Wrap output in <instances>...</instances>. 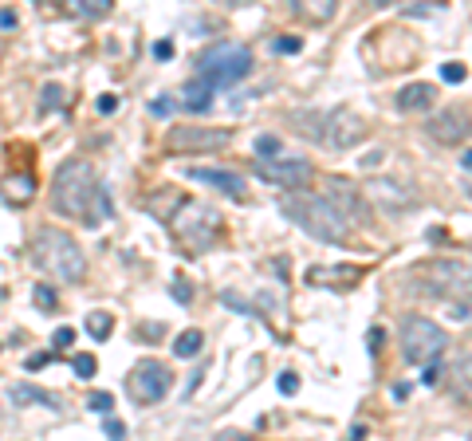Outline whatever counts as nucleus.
<instances>
[{"mask_svg":"<svg viewBox=\"0 0 472 441\" xmlns=\"http://www.w3.org/2000/svg\"><path fill=\"white\" fill-rule=\"evenodd\" d=\"M51 201H55V209H60L63 217L83 220L87 229H98L103 220L114 217L107 185L98 182L95 166L83 158L63 162L60 170H55V178H51Z\"/></svg>","mask_w":472,"mask_h":441,"instance_id":"1","label":"nucleus"},{"mask_svg":"<svg viewBox=\"0 0 472 441\" xmlns=\"http://www.w3.org/2000/svg\"><path fill=\"white\" fill-rule=\"evenodd\" d=\"M279 209L288 213L291 225H299L307 236L323 241V245H342L351 236V220L342 217L339 209L331 205L327 197L319 193H307V189H288Z\"/></svg>","mask_w":472,"mask_h":441,"instance_id":"2","label":"nucleus"},{"mask_svg":"<svg viewBox=\"0 0 472 441\" xmlns=\"http://www.w3.org/2000/svg\"><path fill=\"white\" fill-rule=\"evenodd\" d=\"M32 260L40 264V272H48L51 280L63 284H79L87 272V260L75 245V236L63 229H40L32 241Z\"/></svg>","mask_w":472,"mask_h":441,"instance_id":"3","label":"nucleus"},{"mask_svg":"<svg viewBox=\"0 0 472 441\" xmlns=\"http://www.w3.org/2000/svg\"><path fill=\"white\" fill-rule=\"evenodd\" d=\"M170 229L173 236L185 245V252H205V248L217 245L220 236V213L217 209L201 205V201H189V197H182V205L170 213Z\"/></svg>","mask_w":472,"mask_h":441,"instance_id":"4","label":"nucleus"},{"mask_svg":"<svg viewBox=\"0 0 472 441\" xmlns=\"http://www.w3.org/2000/svg\"><path fill=\"white\" fill-rule=\"evenodd\" d=\"M244 75H252V51L244 44H232V40H220V44L205 48L197 60V79L209 87H232Z\"/></svg>","mask_w":472,"mask_h":441,"instance_id":"5","label":"nucleus"},{"mask_svg":"<svg viewBox=\"0 0 472 441\" xmlns=\"http://www.w3.org/2000/svg\"><path fill=\"white\" fill-rule=\"evenodd\" d=\"M401 355L413 367H425V363H437V358L448 351V335L441 323H433L429 315H405L401 319Z\"/></svg>","mask_w":472,"mask_h":441,"instance_id":"6","label":"nucleus"},{"mask_svg":"<svg viewBox=\"0 0 472 441\" xmlns=\"http://www.w3.org/2000/svg\"><path fill=\"white\" fill-rule=\"evenodd\" d=\"M417 292L437 300L469 295V264L464 260H425L417 268Z\"/></svg>","mask_w":472,"mask_h":441,"instance_id":"7","label":"nucleus"},{"mask_svg":"<svg viewBox=\"0 0 472 441\" xmlns=\"http://www.w3.org/2000/svg\"><path fill=\"white\" fill-rule=\"evenodd\" d=\"M370 135V126H366V119L358 114L354 107H335L323 114V126H319V142L327 150H354L362 138Z\"/></svg>","mask_w":472,"mask_h":441,"instance_id":"8","label":"nucleus"},{"mask_svg":"<svg viewBox=\"0 0 472 441\" xmlns=\"http://www.w3.org/2000/svg\"><path fill=\"white\" fill-rule=\"evenodd\" d=\"M232 142L229 130H213V126L201 123H182L166 135V146L173 154H213V150H225Z\"/></svg>","mask_w":472,"mask_h":441,"instance_id":"9","label":"nucleus"},{"mask_svg":"<svg viewBox=\"0 0 472 441\" xmlns=\"http://www.w3.org/2000/svg\"><path fill=\"white\" fill-rule=\"evenodd\" d=\"M256 178H264L272 185H283V189H295L311 178V162L299 158V154H268V158H256Z\"/></svg>","mask_w":472,"mask_h":441,"instance_id":"10","label":"nucleus"},{"mask_svg":"<svg viewBox=\"0 0 472 441\" xmlns=\"http://www.w3.org/2000/svg\"><path fill=\"white\" fill-rule=\"evenodd\" d=\"M170 382H173L170 367H166V363H157V358H146V363H138V367L130 370V394L142 406L161 402V398L170 394Z\"/></svg>","mask_w":472,"mask_h":441,"instance_id":"11","label":"nucleus"},{"mask_svg":"<svg viewBox=\"0 0 472 441\" xmlns=\"http://www.w3.org/2000/svg\"><path fill=\"white\" fill-rule=\"evenodd\" d=\"M425 130H429V138L441 142V146H464V142H469V110L464 107L437 110L433 119L425 123Z\"/></svg>","mask_w":472,"mask_h":441,"instance_id":"12","label":"nucleus"},{"mask_svg":"<svg viewBox=\"0 0 472 441\" xmlns=\"http://www.w3.org/2000/svg\"><path fill=\"white\" fill-rule=\"evenodd\" d=\"M327 201L339 209L351 225H362L366 213H370V209H366V201H362V189H358V185H351L347 178H331V182H327Z\"/></svg>","mask_w":472,"mask_h":441,"instance_id":"13","label":"nucleus"},{"mask_svg":"<svg viewBox=\"0 0 472 441\" xmlns=\"http://www.w3.org/2000/svg\"><path fill=\"white\" fill-rule=\"evenodd\" d=\"M189 178L193 182H201V185H213L217 193H225V197H236L241 201L244 193H248V185H244V178L236 170H225V166H189Z\"/></svg>","mask_w":472,"mask_h":441,"instance_id":"14","label":"nucleus"},{"mask_svg":"<svg viewBox=\"0 0 472 441\" xmlns=\"http://www.w3.org/2000/svg\"><path fill=\"white\" fill-rule=\"evenodd\" d=\"M366 189H370V197H374V201L386 209V213H394V217H398L401 209H413V205H417L413 189H405V185H398V182H390V178H374Z\"/></svg>","mask_w":472,"mask_h":441,"instance_id":"15","label":"nucleus"},{"mask_svg":"<svg viewBox=\"0 0 472 441\" xmlns=\"http://www.w3.org/2000/svg\"><path fill=\"white\" fill-rule=\"evenodd\" d=\"M437 98V87L433 83H410L398 91V110H405V114H417V110H429Z\"/></svg>","mask_w":472,"mask_h":441,"instance_id":"16","label":"nucleus"},{"mask_svg":"<svg viewBox=\"0 0 472 441\" xmlns=\"http://www.w3.org/2000/svg\"><path fill=\"white\" fill-rule=\"evenodd\" d=\"M177 107L189 110V114H205L209 107H213V87L201 83V79H193V83H185L182 91H177Z\"/></svg>","mask_w":472,"mask_h":441,"instance_id":"17","label":"nucleus"},{"mask_svg":"<svg viewBox=\"0 0 472 441\" xmlns=\"http://www.w3.org/2000/svg\"><path fill=\"white\" fill-rule=\"evenodd\" d=\"M295 4V12L307 20V24H331L335 20V12H339V0H291Z\"/></svg>","mask_w":472,"mask_h":441,"instance_id":"18","label":"nucleus"},{"mask_svg":"<svg viewBox=\"0 0 472 441\" xmlns=\"http://www.w3.org/2000/svg\"><path fill=\"white\" fill-rule=\"evenodd\" d=\"M8 398H12L16 406H28V402H40V406H48V410H60V398L48 390H36V386H28V382H16L12 390H8Z\"/></svg>","mask_w":472,"mask_h":441,"instance_id":"19","label":"nucleus"},{"mask_svg":"<svg viewBox=\"0 0 472 441\" xmlns=\"http://www.w3.org/2000/svg\"><path fill=\"white\" fill-rule=\"evenodd\" d=\"M4 197L16 201V205H28V201L36 197V178H32V173H12V178L4 182Z\"/></svg>","mask_w":472,"mask_h":441,"instance_id":"20","label":"nucleus"},{"mask_svg":"<svg viewBox=\"0 0 472 441\" xmlns=\"http://www.w3.org/2000/svg\"><path fill=\"white\" fill-rule=\"evenodd\" d=\"M201 347H205V335L197 327H189V331H182L177 339H173V355L177 358H197L201 355Z\"/></svg>","mask_w":472,"mask_h":441,"instance_id":"21","label":"nucleus"},{"mask_svg":"<svg viewBox=\"0 0 472 441\" xmlns=\"http://www.w3.org/2000/svg\"><path fill=\"white\" fill-rule=\"evenodd\" d=\"M67 8L75 16H83V20H98V16H107L114 8V0H67Z\"/></svg>","mask_w":472,"mask_h":441,"instance_id":"22","label":"nucleus"},{"mask_svg":"<svg viewBox=\"0 0 472 441\" xmlns=\"http://www.w3.org/2000/svg\"><path fill=\"white\" fill-rule=\"evenodd\" d=\"M83 327H87V335H91V339H107L110 327H114V319H110V311H87Z\"/></svg>","mask_w":472,"mask_h":441,"instance_id":"23","label":"nucleus"},{"mask_svg":"<svg viewBox=\"0 0 472 441\" xmlns=\"http://www.w3.org/2000/svg\"><path fill=\"white\" fill-rule=\"evenodd\" d=\"M63 107V87L60 83H48L40 91V110H60Z\"/></svg>","mask_w":472,"mask_h":441,"instance_id":"24","label":"nucleus"},{"mask_svg":"<svg viewBox=\"0 0 472 441\" xmlns=\"http://www.w3.org/2000/svg\"><path fill=\"white\" fill-rule=\"evenodd\" d=\"M71 370L79 374V379H95L98 358H95V355H75V358H71Z\"/></svg>","mask_w":472,"mask_h":441,"instance_id":"25","label":"nucleus"},{"mask_svg":"<svg viewBox=\"0 0 472 441\" xmlns=\"http://www.w3.org/2000/svg\"><path fill=\"white\" fill-rule=\"evenodd\" d=\"M87 410H95V414H114V398L107 390H95L87 398Z\"/></svg>","mask_w":472,"mask_h":441,"instance_id":"26","label":"nucleus"},{"mask_svg":"<svg viewBox=\"0 0 472 441\" xmlns=\"http://www.w3.org/2000/svg\"><path fill=\"white\" fill-rule=\"evenodd\" d=\"M170 292H173V300H177V304H193V284L185 280V276H173Z\"/></svg>","mask_w":472,"mask_h":441,"instance_id":"27","label":"nucleus"},{"mask_svg":"<svg viewBox=\"0 0 472 441\" xmlns=\"http://www.w3.org/2000/svg\"><path fill=\"white\" fill-rule=\"evenodd\" d=\"M32 300H36L44 311H51V307L60 304V295H55V288H48V284H36V292H32Z\"/></svg>","mask_w":472,"mask_h":441,"instance_id":"28","label":"nucleus"},{"mask_svg":"<svg viewBox=\"0 0 472 441\" xmlns=\"http://www.w3.org/2000/svg\"><path fill=\"white\" fill-rule=\"evenodd\" d=\"M276 150H279L276 135H260V138H256V158H268V154H276Z\"/></svg>","mask_w":472,"mask_h":441,"instance_id":"29","label":"nucleus"},{"mask_svg":"<svg viewBox=\"0 0 472 441\" xmlns=\"http://www.w3.org/2000/svg\"><path fill=\"white\" fill-rule=\"evenodd\" d=\"M464 63H445V67H441V79H445V83H464Z\"/></svg>","mask_w":472,"mask_h":441,"instance_id":"30","label":"nucleus"},{"mask_svg":"<svg viewBox=\"0 0 472 441\" xmlns=\"http://www.w3.org/2000/svg\"><path fill=\"white\" fill-rule=\"evenodd\" d=\"M299 48H303L299 36H279V40H276V51H283V55H295Z\"/></svg>","mask_w":472,"mask_h":441,"instance_id":"31","label":"nucleus"},{"mask_svg":"<svg viewBox=\"0 0 472 441\" xmlns=\"http://www.w3.org/2000/svg\"><path fill=\"white\" fill-rule=\"evenodd\" d=\"M16 28H20L16 8H0V32H16Z\"/></svg>","mask_w":472,"mask_h":441,"instance_id":"32","label":"nucleus"},{"mask_svg":"<svg viewBox=\"0 0 472 441\" xmlns=\"http://www.w3.org/2000/svg\"><path fill=\"white\" fill-rule=\"evenodd\" d=\"M51 343H55V351H67V347L75 343V331L71 327H60L55 335H51Z\"/></svg>","mask_w":472,"mask_h":441,"instance_id":"33","label":"nucleus"},{"mask_svg":"<svg viewBox=\"0 0 472 441\" xmlns=\"http://www.w3.org/2000/svg\"><path fill=\"white\" fill-rule=\"evenodd\" d=\"M103 417H107V422H103V433H107V438H122V433H126V426H122L114 414H103Z\"/></svg>","mask_w":472,"mask_h":441,"instance_id":"34","label":"nucleus"},{"mask_svg":"<svg viewBox=\"0 0 472 441\" xmlns=\"http://www.w3.org/2000/svg\"><path fill=\"white\" fill-rule=\"evenodd\" d=\"M295 390H299V379H295L291 370H283V374H279V394H288V398H291Z\"/></svg>","mask_w":472,"mask_h":441,"instance_id":"35","label":"nucleus"},{"mask_svg":"<svg viewBox=\"0 0 472 441\" xmlns=\"http://www.w3.org/2000/svg\"><path fill=\"white\" fill-rule=\"evenodd\" d=\"M150 110H154V114H173V110H177V98H154Z\"/></svg>","mask_w":472,"mask_h":441,"instance_id":"36","label":"nucleus"},{"mask_svg":"<svg viewBox=\"0 0 472 441\" xmlns=\"http://www.w3.org/2000/svg\"><path fill=\"white\" fill-rule=\"evenodd\" d=\"M44 363H55V351H40V355H28V370L44 367Z\"/></svg>","mask_w":472,"mask_h":441,"instance_id":"37","label":"nucleus"},{"mask_svg":"<svg viewBox=\"0 0 472 441\" xmlns=\"http://www.w3.org/2000/svg\"><path fill=\"white\" fill-rule=\"evenodd\" d=\"M421 382H425V386H437V382H441V367H437V363H425Z\"/></svg>","mask_w":472,"mask_h":441,"instance_id":"38","label":"nucleus"},{"mask_svg":"<svg viewBox=\"0 0 472 441\" xmlns=\"http://www.w3.org/2000/svg\"><path fill=\"white\" fill-rule=\"evenodd\" d=\"M173 55V40H157L154 44V60H170Z\"/></svg>","mask_w":472,"mask_h":441,"instance_id":"39","label":"nucleus"},{"mask_svg":"<svg viewBox=\"0 0 472 441\" xmlns=\"http://www.w3.org/2000/svg\"><path fill=\"white\" fill-rule=\"evenodd\" d=\"M98 110H103V114H114V110H119V95H103L98 98Z\"/></svg>","mask_w":472,"mask_h":441,"instance_id":"40","label":"nucleus"},{"mask_svg":"<svg viewBox=\"0 0 472 441\" xmlns=\"http://www.w3.org/2000/svg\"><path fill=\"white\" fill-rule=\"evenodd\" d=\"M382 343H386V331H382V327H374V331H370V351L378 355V351H382Z\"/></svg>","mask_w":472,"mask_h":441,"instance_id":"41","label":"nucleus"},{"mask_svg":"<svg viewBox=\"0 0 472 441\" xmlns=\"http://www.w3.org/2000/svg\"><path fill=\"white\" fill-rule=\"evenodd\" d=\"M213 4H220V8H241V4H248V0H213Z\"/></svg>","mask_w":472,"mask_h":441,"instance_id":"42","label":"nucleus"},{"mask_svg":"<svg viewBox=\"0 0 472 441\" xmlns=\"http://www.w3.org/2000/svg\"><path fill=\"white\" fill-rule=\"evenodd\" d=\"M366 4H374V8H386V4H394V0H366Z\"/></svg>","mask_w":472,"mask_h":441,"instance_id":"43","label":"nucleus"}]
</instances>
